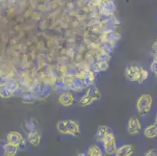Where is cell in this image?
<instances>
[{"label":"cell","instance_id":"7a4b0ae2","mask_svg":"<svg viewBox=\"0 0 157 156\" xmlns=\"http://www.w3.org/2000/svg\"><path fill=\"white\" fill-rule=\"evenodd\" d=\"M56 127L57 131L64 135L78 137L80 134V125L75 120H61L56 124Z\"/></svg>","mask_w":157,"mask_h":156},{"label":"cell","instance_id":"8fae6325","mask_svg":"<svg viewBox=\"0 0 157 156\" xmlns=\"http://www.w3.org/2000/svg\"><path fill=\"white\" fill-rule=\"evenodd\" d=\"M19 148L17 146L12 144H10L7 141H5L2 147V153L3 156H15L17 154Z\"/></svg>","mask_w":157,"mask_h":156},{"label":"cell","instance_id":"6da1fadb","mask_svg":"<svg viewBox=\"0 0 157 156\" xmlns=\"http://www.w3.org/2000/svg\"><path fill=\"white\" fill-rule=\"evenodd\" d=\"M125 75L130 81L142 84L148 78L149 72L143 67L128 66L125 69Z\"/></svg>","mask_w":157,"mask_h":156},{"label":"cell","instance_id":"9c48e42d","mask_svg":"<svg viewBox=\"0 0 157 156\" xmlns=\"http://www.w3.org/2000/svg\"><path fill=\"white\" fill-rule=\"evenodd\" d=\"M135 153L134 147L131 144H124L117 148L114 156H132Z\"/></svg>","mask_w":157,"mask_h":156},{"label":"cell","instance_id":"ffe728a7","mask_svg":"<svg viewBox=\"0 0 157 156\" xmlns=\"http://www.w3.org/2000/svg\"><path fill=\"white\" fill-rule=\"evenodd\" d=\"M2 5H3V3H2V2H1V1H0V8H1V6H2Z\"/></svg>","mask_w":157,"mask_h":156},{"label":"cell","instance_id":"8992f818","mask_svg":"<svg viewBox=\"0 0 157 156\" xmlns=\"http://www.w3.org/2000/svg\"><path fill=\"white\" fill-rule=\"evenodd\" d=\"M6 141L10 144L17 146L20 150L24 149L26 147L27 141L21 133L17 131L10 132L6 136Z\"/></svg>","mask_w":157,"mask_h":156},{"label":"cell","instance_id":"d6986e66","mask_svg":"<svg viewBox=\"0 0 157 156\" xmlns=\"http://www.w3.org/2000/svg\"><path fill=\"white\" fill-rule=\"evenodd\" d=\"M155 124L157 126V114H156V116H155Z\"/></svg>","mask_w":157,"mask_h":156},{"label":"cell","instance_id":"ac0fdd59","mask_svg":"<svg viewBox=\"0 0 157 156\" xmlns=\"http://www.w3.org/2000/svg\"><path fill=\"white\" fill-rule=\"evenodd\" d=\"M77 156H88V155H87V154H85V153H78V154H77Z\"/></svg>","mask_w":157,"mask_h":156},{"label":"cell","instance_id":"3957f363","mask_svg":"<svg viewBox=\"0 0 157 156\" xmlns=\"http://www.w3.org/2000/svg\"><path fill=\"white\" fill-rule=\"evenodd\" d=\"M152 105V97L150 94H142L137 100L136 108L138 113L142 116H146L151 111Z\"/></svg>","mask_w":157,"mask_h":156},{"label":"cell","instance_id":"9a60e30c","mask_svg":"<svg viewBox=\"0 0 157 156\" xmlns=\"http://www.w3.org/2000/svg\"><path fill=\"white\" fill-rule=\"evenodd\" d=\"M150 70L154 74L157 72V54H155L153 57L152 63L150 64Z\"/></svg>","mask_w":157,"mask_h":156},{"label":"cell","instance_id":"2e32d148","mask_svg":"<svg viewBox=\"0 0 157 156\" xmlns=\"http://www.w3.org/2000/svg\"><path fill=\"white\" fill-rule=\"evenodd\" d=\"M145 156H157V151L154 148L149 149L148 151H146Z\"/></svg>","mask_w":157,"mask_h":156},{"label":"cell","instance_id":"5bb4252c","mask_svg":"<svg viewBox=\"0 0 157 156\" xmlns=\"http://www.w3.org/2000/svg\"><path fill=\"white\" fill-rule=\"evenodd\" d=\"M88 156H103V151L96 145L91 146L87 151Z\"/></svg>","mask_w":157,"mask_h":156},{"label":"cell","instance_id":"52a82bcc","mask_svg":"<svg viewBox=\"0 0 157 156\" xmlns=\"http://www.w3.org/2000/svg\"><path fill=\"white\" fill-rule=\"evenodd\" d=\"M128 131L131 135H137L142 131V124L138 118L132 116L129 119L128 123Z\"/></svg>","mask_w":157,"mask_h":156},{"label":"cell","instance_id":"7c38bea8","mask_svg":"<svg viewBox=\"0 0 157 156\" xmlns=\"http://www.w3.org/2000/svg\"><path fill=\"white\" fill-rule=\"evenodd\" d=\"M112 131L110 129L106 126H99L96 131V140L98 142L102 143L105 136Z\"/></svg>","mask_w":157,"mask_h":156},{"label":"cell","instance_id":"4fadbf2b","mask_svg":"<svg viewBox=\"0 0 157 156\" xmlns=\"http://www.w3.org/2000/svg\"><path fill=\"white\" fill-rule=\"evenodd\" d=\"M143 134L147 138H154L157 137V126L155 124L148 126L144 130Z\"/></svg>","mask_w":157,"mask_h":156},{"label":"cell","instance_id":"277c9868","mask_svg":"<svg viewBox=\"0 0 157 156\" xmlns=\"http://www.w3.org/2000/svg\"><path fill=\"white\" fill-rule=\"evenodd\" d=\"M101 98V93L98 89L94 86L89 87L88 91H86L81 99V105L83 106H88V105L93 104L94 101H98Z\"/></svg>","mask_w":157,"mask_h":156},{"label":"cell","instance_id":"30bf717a","mask_svg":"<svg viewBox=\"0 0 157 156\" xmlns=\"http://www.w3.org/2000/svg\"><path fill=\"white\" fill-rule=\"evenodd\" d=\"M41 134L38 131H32L28 132L27 135V140L34 147H38L41 143Z\"/></svg>","mask_w":157,"mask_h":156},{"label":"cell","instance_id":"e0dca14e","mask_svg":"<svg viewBox=\"0 0 157 156\" xmlns=\"http://www.w3.org/2000/svg\"><path fill=\"white\" fill-rule=\"evenodd\" d=\"M152 50H153L154 52H155V54H157V38L155 40V41L152 43Z\"/></svg>","mask_w":157,"mask_h":156},{"label":"cell","instance_id":"ba28073f","mask_svg":"<svg viewBox=\"0 0 157 156\" xmlns=\"http://www.w3.org/2000/svg\"><path fill=\"white\" fill-rule=\"evenodd\" d=\"M74 101L75 99H74V95L69 91H63L59 94V98H58V101L61 105L66 107L71 106L72 105H74Z\"/></svg>","mask_w":157,"mask_h":156},{"label":"cell","instance_id":"44dd1931","mask_svg":"<svg viewBox=\"0 0 157 156\" xmlns=\"http://www.w3.org/2000/svg\"><path fill=\"white\" fill-rule=\"evenodd\" d=\"M155 77H156V78H157V72L155 73Z\"/></svg>","mask_w":157,"mask_h":156},{"label":"cell","instance_id":"5b68a950","mask_svg":"<svg viewBox=\"0 0 157 156\" xmlns=\"http://www.w3.org/2000/svg\"><path fill=\"white\" fill-rule=\"evenodd\" d=\"M101 144L102 145V151L108 155L114 154L117 149L115 135H114L112 131H110L109 134L105 136Z\"/></svg>","mask_w":157,"mask_h":156}]
</instances>
